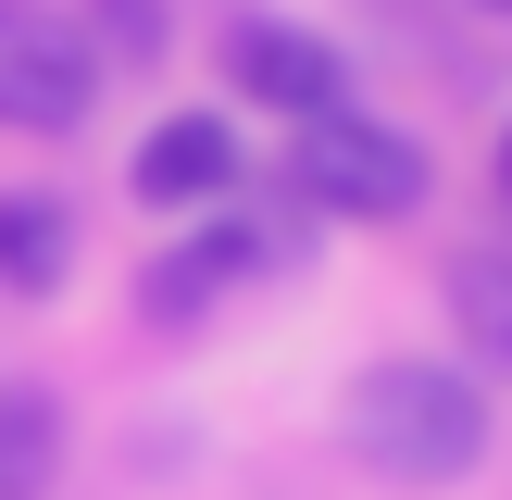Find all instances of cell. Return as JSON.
<instances>
[{"mask_svg": "<svg viewBox=\"0 0 512 500\" xmlns=\"http://www.w3.org/2000/svg\"><path fill=\"white\" fill-rule=\"evenodd\" d=\"M63 275H75V200L0 188V300H63Z\"/></svg>", "mask_w": 512, "mask_h": 500, "instance_id": "8992f818", "label": "cell"}, {"mask_svg": "<svg viewBox=\"0 0 512 500\" xmlns=\"http://www.w3.org/2000/svg\"><path fill=\"white\" fill-rule=\"evenodd\" d=\"M250 150L225 113H163L138 150H125V188H138V213H213V200H238Z\"/></svg>", "mask_w": 512, "mask_h": 500, "instance_id": "5b68a950", "label": "cell"}, {"mask_svg": "<svg viewBox=\"0 0 512 500\" xmlns=\"http://www.w3.org/2000/svg\"><path fill=\"white\" fill-rule=\"evenodd\" d=\"M75 25H88L100 75H113V63H163V50H175V13H163V0H75Z\"/></svg>", "mask_w": 512, "mask_h": 500, "instance_id": "9c48e42d", "label": "cell"}, {"mask_svg": "<svg viewBox=\"0 0 512 500\" xmlns=\"http://www.w3.org/2000/svg\"><path fill=\"white\" fill-rule=\"evenodd\" d=\"M500 200H512V125H500Z\"/></svg>", "mask_w": 512, "mask_h": 500, "instance_id": "30bf717a", "label": "cell"}, {"mask_svg": "<svg viewBox=\"0 0 512 500\" xmlns=\"http://www.w3.org/2000/svg\"><path fill=\"white\" fill-rule=\"evenodd\" d=\"M100 113V50L63 0H0V125L13 138H75Z\"/></svg>", "mask_w": 512, "mask_h": 500, "instance_id": "3957f363", "label": "cell"}, {"mask_svg": "<svg viewBox=\"0 0 512 500\" xmlns=\"http://www.w3.org/2000/svg\"><path fill=\"white\" fill-rule=\"evenodd\" d=\"M425 188H438V163H425L413 125H375V113H313L288 150V200L300 213H338V225H400L425 213Z\"/></svg>", "mask_w": 512, "mask_h": 500, "instance_id": "7a4b0ae2", "label": "cell"}, {"mask_svg": "<svg viewBox=\"0 0 512 500\" xmlns=\"http://www.w3.org/2000/svg\"><path fill=\"white\" fill-rule=\"evenodd\" d=\"M475 13H500V25H512V0H475Z\"/></svg>", "mask_w": 512, "mask_h": 500, "instance_id": "8fae6325", "label": "cell"}, {"mask_svg": "<svg viewBox=\"0 0 512 500\" xmlns=\"http://www.w3.org/2000/svg\"><path fill=\"white\" fill-rule=\"evenodd\" d=\"M63 400L50 388H0V500H50L63 488Z\"/></svg>", "mask_w": 512, "mask_h": 500, "instance_id": "ba28073f", "label": "cell"}, {"mask_svg": "<svg viewBox=\"0 0 512 500\" xmlns=\"http://www.w3.org/2000/svg\"><path fill=\"white\" fill-rule=\"evenodd\" d=\"M438 313H450V338H463L475 375H512V250H450Z\"/></svg>", "mask_w": 512, "mask_h": 500, "instance_id": "52a82bcc", "label": "cell"}, {"mask_svg": "<svg viewBox=\"0 0 512 500\" xmlns=\"http://www.w3.org/2000/svg\"><path fill=\"white\" fill-rule=\"evenodd\" d=\"M338 438L363 450V475H388V488H463V475L488 463V375L475 363H425V350L363 363L350 400H338Z\"/></svg>", "mask_w": 512, "mask_h": 500, "instance_id": "6da1fadb", "label": "cell"}, {"mask_svg": "<svg viewBox=\"0 0 512 500\" xmlns=\"http://www.w3.org/2000/svg\"><path fill=\"white\" fill-rule=\"evenodd\" d=\"M225 88L275 125H313V113H350V50L325 25H288V13H250L225 25Z\"/></svg>", "mask_w": 512, "mask_h": 500, "instance_id": "277c9868", "label": "cell"}]
</instances>
